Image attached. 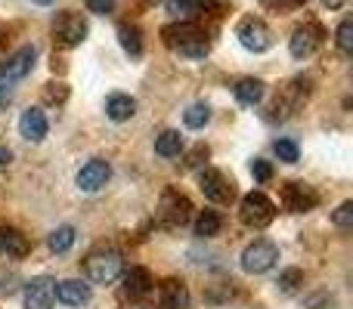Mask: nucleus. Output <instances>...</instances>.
Listing matches in <instances>:
<instances>
[{"mask_svg": "<svg viewBox=\"0 0 353 309\" xmlns=\"http://www.w3.org/2000/svg\"><path fill=\"white\" fill-rule=\"evenodd\" d=\"M335 41H338V50H341V53H353V22L350 19H344V22L338 25Z\"/></svg>", "mask_w": 353, "mask_h": 309, "instance_id": "nucleus-27", "label": "nucleus"}, {"mask_svg": "<svg viewBox=\"0 0 353 309\" xmlns=\"http://www.w3.org/2000/svg\"><path fill=\"white\" fill-rule=\"evenodd\" d=\"M189 211H192V204H189L186 195L174 192V189H168L165 195H161V207H159V217L165 226H183L189 220Z\"/></svg>", "mask_w": 353, "mask_h": 309, "instance_id": "nucleus-10", "label": "nucleus"}, {"mask_svg": "<svg viewBox=\"0 0 353 309\" xmlns=\"http://www.w3.org/2000/svg\"><path fill=\"white\" fill-rule=\"evenodd\" d=\"M232 93H236V99L242 105H257L263 99V81L257 78H242L236 87H232Z\"/></svg>", "mask_w": 353, "mask_h": 309, "instance_id": "nucleus-19", "label": "nucleus"}, {"mask_svg": "<svg viewBox=\"0 0 353 309\" xmlns=\"http://www.w3.org/2000/svg\"><path fill=\"white\" fill-rule=\"evenodd\" d=\"M118 41H121V47L128 50L130 56H140V53H143V31L137 28V25H128V22H124L121 28H118Z\"/></svg>", "mask_w": 353, "mask_h": 309, "instance_id": "nucleus-22", "label": "nucleus"}, {"mask_svg": "<svg viewBox=\"0 0 353 309\" xmlns=\"http://www.w3.org/2000/svg\"><path fill=\"white\" fill-rule=\"evenodd\" d=\"M152 275H149V269L143 266H134L130 273H124V294L128 297H143V294L152 291Z\"/></svg>", "mask_w": 353, "mask_h": 309, "instance_id": "nucleus-18", "label": "nucleus"}, {"mask_svg": "<svg viewBox=\"0 0 353 309\" xmlns=\"http://www.w3.org/2000/svg\"><path fill=\"white\" fill-rule=\"evenodd\" d=\"M220 226H223L220 213L217 211H205L199 220H195V235L199 238H214L220 232Z\"/></svg>", "mask_w": 353, "mask_h": 309, "instance_id": "nucleus-23", "label": "nucleus"}, {"mask_svg": "<svg viewBox=\"0 0 353 309\" xmlns=\"http://www.w3.org/2000/svg\"><path fill=\"white\" fill-rule=\"evenodd\" d=\"M105 115H109L115 124L130 121V118L137 115V99L128 96V93H112V96L105 99Z\"/></svg>", "mask_w": 353, "mask_h": 309, "instance_id": "nucleus-17", "label": "nucleus"}, {"mask_svg": "<svg viewBox=\"0 0 353 309\" xmlns=\"http://www.w3.org/2000/svg\"><path fill=\"white\" fill-rule=\"evenodd\" d=\"M0 251H6L10 257H25L28 254V238L16 229H3L0 226Z\"/></svg>", "mask_w": 353, "mask_h": 309, "instance_id": "nucleus-20", "label": "nucleus"}, {"mask_svg": "<svg viewBox=\"0 0 353 309\" xmlns=\"http://www.w3.org/2000/svg\"><path fill=\"white\" fill-rule=\"evenodd\" d=\"M34 59H37L34 47L16 50V53H12L10 59L0 65V87H12V84H19V81L28 78L31 68H34Z\"/></svg>", "mask_w": 353, "mask_h": 309, "instance_id": "nucleus-6", "label": "nucleus"}, {"mask_svg": "<svg viewBox=\"0 0 353 309\" xmlns=\"http://www.w3.org/2000/svg\"><path fill=\"white\" fill-rule=\"evenodd\" d=\"M161 37H165V43L171 50H180L183 56H192V59H199V56L208 53V37L195 22L168 25V28L161 31Z\"/></svg>", "mask_w": 353, "mask_h": 309, "instance_id": "nucleus-1", "label": "nucleus"}, {"mask_svg": "<svg viewBox=\"0 0 353 309\" xmlns=\"http://www.w3.org/2000/svg\"><path fill=\"white\" fill-rule=\"evenodd\" d=\"M112 6H115V0H87V10H90V12H99V16L112 12Z\"/></svg>", "mask_w": 353, "mask_h": 309, "instance_id": "nucleus-32", "label": "nucleus"}, {"mask_svg": "<svg viewBox=\"0 0 353 309\" xmlns=\"http://www.w3.org/2000/svg\"><path fill=\"white\" fill-rule=\"evenodd\" d=\"M316 201H319V195L307 182H285L282 186V204L294 213H304L310 207H316Z\"/></svg>", "mask_w": 353, "mask_h": 309, "instance_id": "nucleus-12", "label": "nucleus"}, {"mask_svg": "<svg viewBox=\"0 0 353 309\" xmlns=\"http://www.w3.org/2000/svg\"><path fill=\"white\" fill-rule=\"evenodd\" d=\"M159 303H161V309H186V306H189V291H186V285H183V281H176V279L161 281V288H159Z\"/></svg>", "mask_w": 353, "mask_h": 309, "instance_id": "nucleus-16", "label": "nucleus"}, {"mask_svg": "<svg viewBox=\"0 0 353 309\" xmlns=\"http://www.w3.org/2000/svg\"><path fill=\"white\" fill-rule=\"evenodd\" d=\"M56 300L65 306H84L90 300V285L78 279H65V281H56Z\"/></svg>", "mask_w": 353, "mask_h": 309, "instance_id": "nucleus-15", "label": "nucleus"}, {"mask_svg": "<svg viewBox=\"0 0 353 309\" xmlns=\"http://www.w3.org/2000/svg\"><path fill=\"white\" fill-rule=\"evenodd\" d=\"M180 149H183V136L176 134V130H161V134L155 136V152H159L161 158L180 155Z\"/></svg>", "mask_w": 353, "mask_h": 309, "instance_id": "nucleus-21", "label": "nucleus"}, {"mask_svg": "<svg viewBox=\"0 0 353 309\" xmlns=\"http://www.w3.org/2000/svg\"><path fill=\"white\" fill-rule=\"evenodd\" d=\"M112 167L109 161H103V158H93V161H87L84 167L78 170V176H74V182H78L81 192H97V189L105 186V180H109Z\"/></svg>", "mask_w": 353, "mask_h": 309, "instance_id": "nucleus-13", "label": "nucleus"}, {"mask_svg": "<svg viewBox=\"0 0 353 309\" xmlns=\"http://www.w3.org/2000/svg\"><path fill=\"white\" fill-rule=\"evenodd\" d=\"M121 266H124V260L115 248H99L84 260L87 279L97 281V285H109V281H115L118 275H121Z\"/></svg>", "mask_w": 353, "mask_h": 309, "instance_id": "nucleus-2", "label": "nucleus"}, {"mask_svg": "<svg viewBox=\"0 0 353 309\" xmlns=\"http://www.w3.org/2000/svg\"><path fill=\"white\" fill-rule=\"evenodd\" d=\"M12 281H16V275H12V273L0 275V294H12V291H16V285H12Z\"/></svg>", "mask_w": 353, "mask_h": 309, "instance_id": "nucleus-33", "label": "nucleus"}, {"mask_svg": "<svg viewBox=\"0 0 353 309\" xmlns=\"http://www.w3.org/2000/svg\"><path fill=\"white\" fill-rule=\"evenodd\" d=\"M87 31H90L87 28V19L78 16V12H62L53 25V37L59 47H78V43H84Z\"/></svg>", "mask_w": 353, "mask_h": 309, "instance_id": "nucleus-7", "label": "nucleus"}, {"mask_svg": "<svg viewBox=\"0 0 353 309\" xmlns=\"http://www.w3.org/2000/svg\"><path fill=\"white\" fill-rule=\"evenodd\" d=\"M319 47H323V28L316 22H307L301 28H294L292 41H288V50H292L294 59H310Z\"/></svg>", "mask_w": 353, "mask_h": 309, "instance_id": "nucleus-8", "label": "nucleus"}, {"mask_svg": "<svg viewBox=\"0 0 353 309\" xmlns=\"http://www.w3.org/2000/svg\"><path fill=\"white\" fill-rule=\"evenodd\" d=\"M292 3H307V0H292Z\"/></svg>", "mask_w": 353, "mask_h": 309, "instance_id": "nucleus-38", "label": "nucleus"}, {"mask_svg": "<svg viewBox=\"0 0 353 309\" xmlns=\"http://www.w3.org/2000/svg\"><path fill=\"white\" fill-rule=\"evenodd\" d=\"M199 189L205 192L208 201H214V204H230V201L236 198L232 182L226 180V173H220V170H205V173L199 176Z\"/></svg>", "mask_w": 353, "mask_h": 309, "instance_id": "nucleus-9", "label": "nucleus"}, {"mask_svg": "<svg viewBox=\"0 0 353 309\" xmlns=\"http://www.w3.org/2000/svg\"><path fill=\"white\" fill-rule=\"evenodd\" d=\"M10 99H12L10 87H0V109H6V105H10Z\"/></svg>", "mask_w": 353, "mask_h": 309, "instance_id": "nucleus-34", "label": "nucleus"}, {"mask_svg": "<svg viewBox=\"0 0 353 309\" xmlns=\"http://www.w3.org/2000/svg\"><path fill=\"white\" fill-rule=\"evenodd\" d=\"M12 161V152L6 146H0V167H3V164H10Z\"/></svg>", "mask_w": 353, "mask_h": 309, "instance_id": "nucleus-35", "label": "nucleus"}, {"mask_svg": "<svg viewBox=\"0 0 353 309\" xmlns=\"http://www.w3.org/2000/svg\"><path fill=\"white\" fill-rule=\"evenodd\" d=\"M301 285H304V273H301V269H285V273H279V279H276L279 294H298Z\"/></svg>", "mask_w": 353, "mask_h": 309, "instance_id": "nucleus-26", "label": "nucleus"}, {"mask_svg": "<svg viewBox=\"0 0 353 309\" xmlns=\"http://www.w3.org/2000/svg\"><path fill=\"white\" fill-rule=\"evenodd\" d=\"M239 217H242V223L251 226V229H263V226H270L276 220V204L263 192H251L242 198Z\"/></svg>", "mask_w": 353, "mask_h": 309, "instance_id": "nucleus-3", "label": "nucleus"}, {"mask_svg": "<svg viewBox=\"0 0 353 309\" xmlns=\"http://www.w3.org/2000/svg\"><path fill=\"white\" fill-rule=\"evenodd\" d=\"M251 173H254V180H261V182H267L270 176H273V167H270L263 158H254L251 161Z\"/></svg>", "mask_w": 353, "mask_h": 309, "instance_id": "nucleus-31", "label": "nucleus"}, {"mask_svg": "<svg viewBox=\"0 0 353 309\" xmlns=\"http://www.w3.org/2000/svg\"><path fill=\"white\" fill-rule=\"evenodd\" d=\"M34 3H41V6H50V3H53V0H34Z\"/></svg>", "mask_w": 353, "mask_h": 309, "instance_id": "nucleus-37", "label": "nucleus"}, {"mask_svg": "<svg viewBox=\"0 0 353 309\" xmlns=\"http://www.w3.org/2000/svg\"><path fill=\"white\" fill-rule=\"evenodd\" d=\"M208 118H211V109H208L205 103H195V105H189V109L183 111V124H186L189 130H199V127H205V124H208Z\"/></svg>", "mask_w": 353, "mask_h": 309, "instance_id": "nucleus-25", "label": "nucleus"}, {"mask_svg": "<svg viewBox=\"0 0 353 309\" xmlns=\"http://www.w3.org/2000/svg\"><path fill=\"white\" fill-rule=\"evenodd\" d=\"M279 260V248L273 242H254L242 251V269L251 275H261V273H270Z\"/></svg>", "mask_w": 353, "mask_h": 309, "instance_id": "nucleus-4", "label": "nucleus"}, {"mask_svg": "<svg viewBox=\"0 0 353 309\" xmlns=\"http://www.w3.org/2000/svg\"><path fill=\"white\" fill-rule=\"evenodd\" d=\"M47 244H50V251H53V254H65V251L74 244V229H72V226H59V229L50 232Z\"/></svg>", "mask_w": 353, "mask_h": 309, "instance_id": "nucleus-24", "label": "nucleus"}, {"mask_svg": "<svg viewBox=\"0 0 353 309\" xmlns=\"http://www.w3.org/2000/svg\"><path fill=\"white\" fill-rule=\"evenodd\" d=\"M236 34H239V41H242V47L251 50V53H267V50L273 47V31H270V25L261 22V19H242Z\"/></svg>", "mask_w": 353, "mask_h": 309, "instance_id": "nucleus-5", "label": "nucleus"}, {"mask_svg": "<svg viewBox=\"0 0 353 309\" xmlns=\"http://www.w3.org/2000/svg\"><path fill=\"white\" fill-rule=\"evenodd\" d=\"M47 130H50V124H47V115H43L41 109L22 111V118H19V134H22L28 142H43Z\"/></svg>", "mask_w": 353, "mask_h": 309, "instance_id": "nucleus-14", "label": "nucleus"}, {"mask_svg": "<svg viewBox=\"0 0 353 309\" xmlns=\"http://www.w3.org/2000/svg\"><path fill=\"white\" fill-rule=\"evenodd\" d=\"M276 155H279V161L294 164L301 158V149H298V142H292V140H279L276 142Z\"/></svg>", "mask_w": 353, "mask_h": 309, "instance_id": "nucleus-28", "label": "nucleus"}, {"mask_svg": "<svg viewBox=\"0 0 353 309\" xmlns=\"http://www.w3.org/2000/svg\"><path fill=\"white\" fill-rule=\"evenodd\" d=\"M325 3H329V6H332V10H338V6H341V3H344V0H325Z\"/></svg>", "mask_w": 353, "mask_h": 309, "instance_id": "nucleus-36", "label": "nucleus"}, {"mask_svg": "<svg viewBox=\"0 0 353 309\" xmlns=\"http://www.w3.org/2000/svg\"><path fill=\"white\" fill-rule=\"evenodd\" d=\"M56 300V281L47 275H37L25 285V309H50Z\"/></svg>", "mask_w": 353, "mask_h": 309, "instance_id": "nucleus-11", "label": "nucleus"}, {"mask_svg": "<svg viewBox=\"0 0 353 309\" xmlns=\"http://www.w3.org/2000/svg\"><path fill=\"white\" fill-rule=\"evenodd\" d=\"M43 99H47L50 105H59L68 99V87L65 84H47V90H43Z\"/></svg>", "mask_w": 353, "mask_h": 309, "instance_id": "nucleus-30", "label": "nucleus"}, {"mask_svg": "<svg viewBox=\"0 0 353 309\" xmlns=\"http://www.w3.org/2000/svg\"><path fill=\"white\" fill-rule=\"evenodd\" d=\"M332 220H335V226H341V229H350L353 226V201H344V204L332 213Z\"/></svg>", "mask_w": 353, "mask_h": 309, "instance_id": "nucleus-29", "label": "nucleus"}]
</instances>
